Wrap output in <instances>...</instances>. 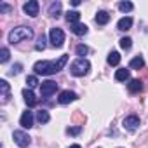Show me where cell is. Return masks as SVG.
<instances>
[{
    "mask_svg": "<svg viewBox=\"0 0 148 148\" xmlns=\"http://www.w3.org/2000/svg\"><path fill=\"white\" fill-rule=\"evenodd\" d=\"M66 63H68V54H63L54 61H37L33 64V70L37 75H54L64 68Z\"/></svg>",
    "mask_w": 148,
    "mask_h": 148,
    "instance_id": "obj_1",
    "label": "cell"
},
{
    "mask_svg": "<svg viewBox=\"0 0 148 148\" xmlns=\"http://www.w3.org/2000/svg\"><path fill=\"white\" fill-rule=\"evenodd\" d=\"M30 38H33V28H30V26H18V28H14V30H11V33H9V44H19V42H23V40H30Z\"/></svg>",
    "mask_w": 148,
    "mask_h": 148,
    "instance_id": "obj_2",
    "label": "cell"
},
{
    "mask_svg": "<svg viewBox=\"0 0 148 148\" xmlns=\"http://www.w3.org/2000/svg\"><path fill=\"white\" fill-rule=\"evenodd\" d=\"M91 70V63L86 59V58H79L77 61H73L71 66H70V73L73 77H84L87 75Z\"/></svg>",
    "mask_w": 148,
    "mask_h": 148,
    "instance_id": "obj_3",
    "label": "cell"
},
{
    "mask_svg": "<svg viewBox=\"0 0 148 148\" xmlns=\"http://www.w3.org/2000/svg\"><path fill=\"white\" fill-rule=\"evenodd\" d=\"M49 42L56 49L63 47V44H64V32L61 28H51V32H49Z\"/></svg>",
    "mask_w": 148,
    "mask_h": 148,
    "instance_id": "obj_4",
    "label": "cell"
},
{
    "mask_svg": "<svg viewBox=\"0 0 148 148\" xmlns=\"http://www.w3.org/2000/svg\"><path fill=\"white\" fill-rule=\"evenodd\" d=\"M12 138H14V143L21 148H26L30 143H32V138L25 132V131H14L12 132Z\"/></svg>",
    "mask_w": 148,
    "mask_h": 148,
    "instance_id": "obj_5",
    "label": "cell"
},
{
    "mask_svg": "<svg viewBox=\"0 0 148 148\" xmlns=\"http://www.w3.org/2000/svg\"><path fill=\"white\" fill-rule=\"evenodd\" d=\"M56 91H58V84L54 80H45V82L40 84V92H42L44 98H51Z\"/></svg>",
    "mask_w": 148,
    "mask_h": 148,
    "instance_id": "obj_6",
    "label": "cell"
},
{
    "mask_svg": "<svg viewBox=\"0 0 148 148\" xmlns=\"http://www.w3.org/2000/svg\"><path fill=\"white\" fill-rule=\"evenodd\" d=\"M77 99H79V96L73 92V91H61L59 92V98H58V103L59 105H68V103L77 101Z\"/></svg>",
    "mask_w": 148,
    "mask_h": 148,
    "instance_id": "obj_7",
    "label": "cell"
},
{
    "mask_svg": "<svg viewBox=\"0 0 148 148\" xmlns=\"http://www.w3.org/2000/svg\"><path fill=\"white\" fill-rule=\"evenodd\" d=\"M38 9H40V4L37 2V0H30V2H26L25 7H23V11H25L30 18H37V16H38Z\"/></svg>",
    "mask_w": 148,
    "mask_h": 148,
    "instance_id": "obj_8",
    "label": "cell"
},
{
    "mask_svg": "<svg viewBox=\"0 0 148 148\" xmlns=\"http://www.w3.org/2000/svg\"><path fill=\"white\" fill-rule=\"evenodd\" d=\"M124 127L127 129V131H131V132H134L138 127H139V117L138 115H129V117H125L124 119Z\"/></svg>",
    "mask_w": 148,
    "mask_h": 148,
    "instance_id": "obj_9",
    "label": "cell"
},
{
    "mask_svg": "<svg viewBox=\"0 0 148 148\" xmlns=\"http://www.w3.org/2000/svg\"><path fill=\"white\" fill-rule=\"evenodd\" d=\"M19 125H21L23 129H30V127H33V113H32L30 110L23 112V115H21V119H19Z\"/></svg>",
    "mask_w": 148,
    "mask_h": 148,
    "instance_id": "obj_10",
    "label": "cell"
},
{
    "mask_svg": "<svg viewBox=\"0 0 148 148\" xmlns=\"http://www.w3.org/2000/svg\"><path fill=\"white\" fill-rule=\"evenodd\" d=\"M23 98H25V103H26L30 108H33V106L38 105V99L35 98V94H33L32 89H23Z\"/></svg>",
    "mask_w": 148,
    "mask_h": 148,
    "instance_id": "obj_11",
    "label": "cell"
},
{
    "mask_svg": "<svg viewBox=\"0 0 148 148\" xmlns=\"http://www.w3.org/2000/svg\"><path fill=\"white\" fill-rule=\"evenodd\" d=\"M127 89H129L131 94H138V92L143 91V82H141L139 79H132V80L127 84Z\"/></svg>",
    "mask_w": 148,
    "mask_h": 148,
    "instance_id": "obj_12",
    "label": "cell"
},
{
    "mask_svg": "<svg viewBox=\"0 0 148 148\" xmlns=\"http://www.w3.org/2000/svg\"><path fill=\"white\" fill-rule=\"evenodd\" d=\"M131 26H132V18L131 16H125V18L119 19V23H117V28L120 32H127V30H131Z\"/></svg>",
    "mask_w": 148,
    "mask_h": 148,
    "instance_id": "obj_13",
    "label": "cell"
},
{
    "mask_svg": "<svg viewBox=\"0 0 148 148\" xmlns=\"http://www.w3.org/2000/svg\"><path fill=\"white\" fill-rule=\"evenodd\" d=\"M129 66H131L132 70H141V68L145 66V59H143V56H141V54H138V56H134V58L131 59V63H129Z\"/></svg>",
    "mask_w": 148,
    "mask_h": 148,
    "instance_id": "obj_14",
    "label": "cell"
},
{
    "mask_svg": "<svg viewBox=\"0 0 148 148\" xmlns=\"http://www.w3.org/2000/svg\"><path fill=\"white\" fill-rule=\"evenodd\" d=\"M70 30H71V33H75V35H79V37H82V35H86L87 33V26L86 25H82V23H77V25H71L70 26Z\"/></svg>",
    "mask_w": 148,
    "mask_h": 148,
    "instance_id": "obj_15",
    "label": "cell"
},
{
    "mask_svg": "<svg viewBox=\"0 0 148 148\" xmlns=\"http://www.w3.org/2000/svg\"><path fill=\"white\" fill-rule=\"evenodd\" d=\"M79 19H80V12H79V11H68V12H66V21L70 23V26H71V25H77Z\"/></svg>",
    "mask_w": 148,
    "mask_h": 148,
    "instance_id": "obj_16",
    "label": "cell"
},
{
    "mask_svg": "<svg viewBox=\"0 0 148 148\" xmlns=\"http://www.w3.org/2000/svg\"><path fill=\"white\" fill-rule=\"evenodd\" d=\"M129 79V70L127 68H119L115 71V80L117 82H125Z\"/></svg>",
    "mask_w": 148,
    "mask_h": 148,
    "instance_id": "obj_17",
    "label": "cell"
},
{
    "mask_svg": "<svg viewBox=\"0 0 148 148\" xmlns=\"http://www.w3.org/2000/svg\"><path fill=\"white\" fill-rule=\"evenodd\" d=\"M61 2H52L51 5H49V14L52 16V18H59L61 16Z\"/></svg>",
    "mask_w": 148,
    "mask_h": 148,
    "instance_id": "obj_18",
    "label": "cell"
},
{
    "mask_svg": "<svg viewBox=\"0 0 148 148\" xmlns=\"http://www.w3.org/2000/svg\"><path fill=\"white\" fill-rule=\"evenodd\" d=\"M94 21H96L98 25H101V26H103V25H106V23L110 21V14H108L106 11H99V12L96 14V18H94Z\"/></svg>",
    "mask_w": 148,
    "mask_h": 148,
    "instance_id": "obj_19",
    "label": "cell"
},
{
    "mask_svg": "<svg viewBox=\"0 0 148 148\" xmlns=\"http://www.w3.org/2000/svg\"><path fill=\"white\" fill-rule=\"evenodd\" d=\"M0 87H2V103H7L9 101V91H11V87H9V84H7V80H0Z\"/></svg>",
    "mask_w": 148,
    "mask_h": 148,
    "instance_id": "obj_20",
    "label": "cell"
},
{
    "mask_svg": "<svg viewBox=\"0 0 148 148\" xmlns=\"http://www.w3.org/2000/svg\"><path fill=\"white\" fill-rule=\"evenodd\" d=\"M106 61H108L110 66H119V63H120V54H119L117 51H112V52L108 54Z\"/></svg>",
    "mask_w": 148,
    "mask_h": 148,
    "instance_id": "obj_21",
    "label": "cell"
},
{
    "mask_svg": "<svg viewBox=\"0 0 148 148\" xmlns=\"http://www.w3.org/2000/svg\"><path fill=\"white\" fill-rule=\"evenodd\" d=\"M37 120H38L40 124H47V122L51 120L49 112H47V110H38V112H37Z\"/></svg>",
    "mask_w": 148,
    "mask_h": 148,
    "instance_id": "obj_22",
    "label": "cell"
},
{
    "mask_svg": "<svg viewBox=\"0 0 148 148\" xmlns=\"http://www.w3.org/2000/svg\"><path fill=\"white\" fill-rule=\"evenodd\" d=\"M45 47H47V38H45V35H40L38 40H37V44H35V49L37 51H44Z\"/></svg>",
    "mask_w": 148,
    "mask_h": 148,
    "instance_id": "obj_23",
    "label": "cell"
},
{
    "mask_svg": "<svg viewBox=\"0 0 148 148\" xmlns=\"http://www.w3.org/2000/svg\"><path fill=\"white\" fill-rule=\"evenodd\" d=\"M119 42H120V47H122L124 51H129V49L132 47V38H131V37H124V38H120Z\"/></svg>",
    "mask_w": 148,
    "mask_h": 148,
    "instance_id": "obj_24",
    "label": "cell"
},
{
    "mask_svg": "<svg viewBox=\"0 0 148 148\" xmlns=\"http://www.w3.org/2000/svg\"><path fill=\"white\" fill-rule=\"evenodd\" d=\"M119 9H120L122 12H131V11L134 9V5H132L131 2H119Z\"/></svg>",
    "mask_w": 148,
    "mask_h": 148,
    "instance_id": "obj_25",
    "label": "cell"
},
{
    "mask_svg": "<svg viewBox=\"0 0 148 148\" xmlns=\"http://www.w3.org/2000/svg\"><path fill=\"white\" fill-rule=\"evenodd\" d=\"M26 84H28V89H33V87H37L38 79H37L35 75H28V77H26Z\"/></svg>",
    "mask_w": 148,
    "mask_h": 148,
    "instance_id": "obj_26",
    "label": "cell"
},
{
    "mask_svg": "<svg viewBox=\"0 0 148 148\" xmlns=\"http://www.w3.org/2000/svg\"><path fill=\"white\" fill-rule=\"evenodd\" d=\"M0 54H2V56H0V63H7L9 61V49L7 47H2V51H0Z\"/></svg>",
    "mask_w": 148,
    "mask_h": 148,
    "instance_id": "obj_27",
    "label": "cell"
},
{
    "mask_svg": "<svg viewBox=\"0 0 148 148\" xmlns=\"http://www.w3.org/2000/svg\"><path fill=\"white\" fill-rule=\"evenodd\" d=\"M89 52V49H87V45H84V44H80V45H77V56H80V58H84L86 54Z\"/></svg>",
    "mask_w": 148,
    "mask_h": 148,
    "instance_id": "obj_28",
    "label": "cell"
},
{
    "mask_svg": "<svg viewBox=\"0 0 148 148\" xmlns=\"http://www.w3.org/2000/svg\"><path fill=\"white\" fill-rule=\"evenodd\" d=\"M66 132H68V134H71V136H77V134H80V132H82V125L68 127V129H66Z\"/></svg>",
    "mask_w": 148,
    "mask_h": 148,
    "instance_id": "obj_29",
    "label": "cell"
},
{
    "mask_svg": "<svg viewBox=\"0 0 148 148\" xmlns=\"http://www.w3.org/2000/svg\"><path fill=\"white\" fill-rule=\"evenodd\" d=\"M21 68H23V66H21V64L18 63V64H14V66L11 68V71H9V73H11V75H18V73L21 71Z\"/></svg>",
    "mask_w": 148,
    "mask_h": 148,
    "instance_id": "obj_30",
    "label": "cell"
},
{
    "mask_svg": "<svg viewBox=\"0 0 148 148\" xmlns=\"http://www.w3.org/2000/svg\"><path fill=\"white\" fill-rule=\"evenodd\" d=\"M11 11H12L11 5H7V4H0V12H11Z\"/></svg>",
    "mask_w": 148,
    "mask_h": 148,
    "instance_id": "obj_31",
    "label": "cell"
},
{
    "mask_svg": "<svg viewBox=\"0 0 148 148\" xmlns=\"http://www.w3.org/2000/svg\"><path fill=\"white\" fill-rule=\"evenodd\" d=\"M71 5H73V7H79V5H80V0H73Z\"/></svg>",
    "mask_w": 148,
    "mask_h": 148,
    "instance_id": "obj_32",
    "label": "cell"
},
{
    "mask_svg": "<svg viewBox=\"0 0 148 148\" xmlns=\"http://www.w3.org/2000/svg\"><path fill=\"white\" fill-rule=\"evenodd\" d=\"M68 148H82L80 145H71V146H68Z\"/></svg>",
    "mask_w": 148,
    "mask_h": 148,
    "instance_id": "obj_33",
    "label": "cell"
}]
</instances>
